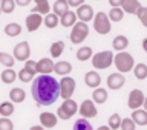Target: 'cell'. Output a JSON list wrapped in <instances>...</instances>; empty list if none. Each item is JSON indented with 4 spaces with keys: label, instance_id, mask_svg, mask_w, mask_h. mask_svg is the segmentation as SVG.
<instances>
[{
    "label": "cell",
    "instance_id": "obj_45",
    "mask_svg": "<svg viewBox=\"0 0 147 130\" xmlns=\"http://www.w3.org/2000/svg\"><path fill=\"white\" fill-rule=\"evenodd\" d=\"M32 2V0H16V5H18V6H28Z\"/></svg>",
    "mask_w": 147,
    "mask_h": 130
},
{
    "label": "cell",
    "instance_id": "obj_48",
    "mask_svg": "<svg viewBox=\"0 0 147 130\" xmlns=\"http://www.w3.org/2000/svg\"><path fill=\"white\" fill-rule=\"evenodd\" d=\"M98 130H110V127L109 126H101V127H98Z\"/></svg>",
    "mask_w": 147,
    "mask_h": 130
},
{
    "label": "cell",
    "instance_id": "obj_11",
    "mask_svg": "<svg viewBox=\"0 0 147 130\" xmlns=\"http://www.w3.org/2000/svg\"><path fill=\"white\" fill-rule=\"evenodd\" d=\"M124 84H126V77H123V73L115 72V73H110L107 77V87L110 90H118Z\"/></svg>",
    "mask_w": 147,
    "mask_h": 130
},
{
    "label": "cell",
    "instance_id": "obj_4",
    "mask_svg": "<svg viewBox=\"0 0 147 130\" xmlns=\"http://www.w3.org/2000/svg\"><path fill=\"white\" fill-rule=\"evenodd\" d=\"M78 107H80V106H78L72 98L66 100V101H63L61 106L57 109V117L60 119H63V121H67V119H71L74 115L78 112Z\"/></svg>",
    "mask_w": 147,
    "mask_h": 130
},
{
    "label": "cell",
    "instance_id": "obj_46",
    "mask_svg": "<svg viewBox=\"0 0 147 130\" xmlns=\"http://www.w3.org/2000/svg\"><path fill=\"white\" fill-rule=\"evenodd\" d=\"M142 49H144V52L147 54V37H146L144 40H142Z\"/></svg>",
    "mask_w": 147,
    "mask_h": 130
},
{
    "label": "cell",
    "instance_id": "obj_50",
    "mask_svg": "<svg viewBox=\"0 0 147 130\" xmlns=\"http://www.w3.org/2000/svg\"><path fill=\"white\" fill-rule=\"evenodd\" d=\"M0 3H2V0H0Z\"/></svg>",
    "mask_w": 147,
    "mask_h": 130
},
{
    "label": "cell",
    "instance_id": "obj_14",
    "mask_svg": "<svg viewBox=\"0 0 147 130\" xmlns=\"http://www.w3.org/2000/svg\"><path fill=\"white\" fill-rule=\"evenodd\" d=\"M41 23H43V15L31 12L29 15L26 17V29H28V32H35L41 26Z\"/></svg>",
    "mask_w": 147,
    "mask_h": 130
},
{
    "label": "cell",
    "instance_id": "obj_32",
    "mask_svg": "<svg viewBox=\"0 0 147 130\" xmlns=\"http://www.w3.org/2000/svg\"><path fill=\"white\" fill-rule=\"evenodd\" d=\"M63 51H64V41L63 40L55 41V43H52V46H51V57L58 58L60 55L63 54Z\"/></svg>",
    "mask_w": 147,
    "mask_h": 130
},
{
    "label": "cell",
    "instance_id": "obj_16",
    "mask_svg": "<svg viewBox=\"0 0 147 130\" xmlns=\"http://www.w3.org/2000/svg\"><path fill=\"white\" fill-rule=\"evenodd\" d=\"M84 83H86V86L92 87V89H96V87H100V84H101V77L98 75V72L89 71V72H86V75H84Z\"/></svg>",
    "mask_w": 147,
    "mask_h": 130
},
{
    "label": "cell",
    "instance_id": "obj_18",
    "mask_svg": "<svg viewBox=\"0 0 147 130\" xmlns=\"http://www.w3.org/2000/svg\"><path fill=\"white\" fill-rule=\"evenodd\" d=\"M54 72L60 77H66L72 72V64L69 61H58V63H55V66H54Z\"/></svg>",
    "mask_w": 147,
    "mask_h": 130
},
{
    "label": "cell",
    "instance_id": "obj_39",
    "mask_svg": "<svg viewBox=\"0 0 147 130\" xmlns=\"http://www.w3.org/2000/svg\"><path fill=\"white\" fill-rule=\"evenodd\" d=\"M136 124L132 118H123L121 121V130H135Z\"/></svg>",
    "mask_w": 147,
    "mask_h": 130
},
{
    "label": "cell",
    "instance_id": "obj_20",
    "mask_svg": "<svg viewBox=\"0 0 147 130\" xmlns=\"http://www.w3.org/2000/svg\"><path fill=\"white\" fill-rule=\"evenodd\" d=\"M69 11H71V9H69L67 0H55V3H54V6H52V12L55 14V15L61 17L66 12H69Z\"/></svg>",
    "mask_w": 147,
    "mask_h": 130
},
{
    "label": "cell",
    "instance_id": "obj_40",
    "mask_svg": "<svg viewBox=\"0 0 147 130\" xmlns=\"http://www.w3.org/2000/svg\"><path fill=\"white\" fill-rule=\"evenodd\" d=\"M136 17L140 18L141 25L144 26V28H147V8L141 6V9H140V11L136 12Z\"/></svg>",
    "mask_w": 147,
    "mask_h": 130
},
{
    "label": "cell",
    "instance_id": "obj_8",
    "mask_svg": "<svg viewBox=\"0 0 147 130\" xmlns=\"http://www.w3.org/2000/svg\"><path fill=\"white\" fill-rule=\"evenodd\" d=\"M144 101H146L144 92L140 90V89H133L130 94H129L127 106H129V109H132V110H138L144 106Z\"/></svg>",
    "mask_w": 147,
    "mask_h": 130
},
{
    "label": "cell",
    "instance_id": "obj_6",
    "mask_svg": "<svg viewBox=\"0 0 147 130\" xmlns=\"http://www.w3.org/2000/svg\"><path fill=\"white\" fill-rule=\"evenodd\" d=\"M113 58L115 57L110 51H103V52H98L92 57V66L95 69L103 71V69H107L110 64L113 63Z\"/></svg>",
    "mask_w": 147,
    "mask_h": 130
},
{
    "label": "cell",
    "instance_id": "obj_51",
    "mask_svg": "<svg viewBox=\"0 0 147 130\" xmlns=\"http://www.w3.org/2000/svg\"><path fill=\"white\" fill-rule=\"evenodd\" d=\"M0 12H2V9H0Z\"/></svg>",
    "mask_w": 147,
    "mask_h": 130
},
{
    "label": "cell",
    "instance_id": "obj_3",
    "mask_svg": "<svg viewBox=\"0 0 147 130\" xmlns=\"http://www.w3.org/2000/svg\"><path fill=\"white\" fill-rule=\"evenodd\" d=\"M110 23L112 22H110L107 14L100 11L98 14H95V17H94V29L98 32L100 35H106L110 32V29H112V25H110Z\"/></svg>",
    "mask_w": 147,
    "mask_h": 130
},
{
    "label": "cell",
    "instance_id": "obj_37",
    "mask_svg": "<svg viewBox=\"0 0 147 130\" xmlns=\"http://www.w3.org/2000/svg\"><path fill=\"white\" fill-rule=\"evenodd\" d=\"M121 117H119V113H113L110 115L109 118V127L110 130H117V129H121Z\"/></svg>",
    "mask_w": 147,
    "mask_h": 130
},
{
    "label": "cell",
    "instance_id": "obj_27",
    "mask_svg": "<svg viewBox=\"0 0 147 130\" xmlns=\"http://www.w3.org/2000/svg\"><path fill=\"white\" fill-rule=\"evenodd\" d=\"M94 54H92V48L89 46H83L77 51V60L78 61H87V60H92Z\"/></svg>",
    "mask_w": 147,
    "mask_h": 130
},
{
    "label": "cell",
    "instance_id": "obj_31",
    "mask_svg": "<svg viewBox=\"0 0 147 130\" xmlns=\"http://www.w3.org/2000/svg\"><path fill=\"white\" fill-rule=\"evenodd\" d=\"M2 81L5 83V84H11V83H14L17 80V72L14 71V69H5V71L2 72Z\"/></svg>",
    "mask_w": 147,
    "mask_h": 130
},
{
    "label": "cell",
    "instance_id": "obj_23",
    "mask_svg": "<svg viewBox=\"0 0 147 130\" xmlns=\"http://www.w3.org/2000/svg\"><path fill=\"white\" fill-rule=\"evenodd\" d=\"M92 101L95 104H103L107 101V90L106 89H101V87H96L92 92Z\"/></svg>",
    "mask_w": 147,
    "mask_h": 130
},
{
    "label": "cell",
    "instance_id": "obj_1",
    "mask_svg": "<svg viewBox=\"0 0 147 130\" xmlns=\"http://www.w3.org/2000/svg\"><path fill=\"white\" fill-rule=\"evenodd\" d=\"M31 94L37 106H51L60 96V83L51 75H38L32 81Z\"/></svg>",
    "mask_w": 147,
    "mask_h": 130
},
{
    "label": "cell",
    "instance_id": "obj_34",
    "mask_svg": "<svg viewBox=\"0 0 147 130\" xmlns=\"http://www.w3.org/2000/svg\"><path fill=\"white\" fill-rule=\"evenodd\" d=\"M124 14H126V12L123 11V8H112L107 15L110 18V22H121L123 17H124Z\"/></svg>",
    "mask_w": 147,
    "mask_h": 130
},
{
    "label": "cell",
    "instance_id": "obj_17",
    "mask_svg": "<svg viewBox=\"0 0 147 130\" xmlns=\"http://www.w3.org/2000/svg\"><path fill=\"white\" fill-rule=\"evenodd\" d=\"M123 11L126 14H135L141 9V3L138 0H123V5H121Z\"/></svg>",
    "mask_w": 147,
    "mask_h": 130
},
{
    "label": "cell",
    "instance_id": "obj_10",
    "mask_svg": "<svg viewBox=\"0 0 147 130\" xmlns=\"http://www.w3.org/2000/svg\"><path fill=\"white\" fill-rule=\"evenodd\" d=\"M78 113L81 115V118L90 119L96 117V106L92 100H84L78 107Z\"/></svg>",
    "mask_w": 147,
    "mask_h": 130
},
{
    "label": "cell",
    "instance_id": "obj_33",
    "mask_svg": "<svg viewBox=\"0 0 147 130\" xmlns=\"http://www.w3.org/2000/svg\"><path fill=\"white\" fill-rule=\"evenodd\" d=\"M133 72H135V77L138 78V80H146V78H147V66H146L144 63L135 64Z\"/></svg>",
    "mask_w": 147,
    "mask_h": 130
},
{
    "label": "cell",
    "instance_id": "obj_44",
    "mask_svg": "<svg viewBox=\"0 0 147 130\" xmlns=\"http://www.w3.org/2000/svg\"><path fill=\"white\" fill-rule=\"evenodd\" d=\"M109 3H110V6H112V8H121L123 0H109Z\"/></svg>",
    "mask_w": 147,
    "mask_h": 130
},
{
    "label": "cell",
    "instance_id": "obj_38",
    "mask_svg": "<svg viewBox=\"0 0 147 130\" xmlns=\"http://www.w3.org/2000/svg\"><path fill=\"white\" fill-rule=\"evenodd\" d=\"M17 77H18V80H20L22 83H29V81H34V78H35L34 73H31L29 71H26L25 67H23L22 71L17 73Z\"/></svg>",
    "mask_w": 147,
    "mask_h": 130
},
{
    "label": "cell",
    "instance_id": "obj_24",
    "mask_svg": "<svg viewBox=\"0 0 147 130\" xmlns=\"http://www.w3.org/2000/svg\"><path fill=\"white\" fill-rule=\"evenodd\" d=\"M25 98H26V94L23 89H20V87H14V89H11V92H9V100H11V103H23Z\"/></svg>",
    "mask_w": 147,
    "mask_h": 130
},
{
    "label": "cell",
    "instance_id": "obj_5",
    "mask_svg": "<svg viewBox=\"0 0 147 130\" xmlns=\"http://www.w3.org/2000/svg\"><path fill=\"white\" fill-rule=\"evenodd\" d=\"M87 35H89V26H87V23L77 22L75 25H74V28H72L69 38H71V41L74 44H80L81 41L86 40Z\"/></svg>",
    "mask_w": 147,
    "mask_h": 130
},
{
    "label": "cell",
    "instance_id": "obj_9",
    "mask_svg": "<svg viewBox=\"0 0 147 130\" xmlns=\"http://www.w3.org/2000/svg\"><path fill=\"white\" fill-rule=\"evenodd\" d=\"M14 58H16V61H28L29 60V55H31V46L28 41H22V43H18L16 48H14Z\"/></svg>",
    "mask_w": 147,
    "mask_h": 130
},
{
    "label": "cell",
    "instance_id": "obj_13",
    "mask_svg": "<svg viewBox=\"0 0 147 130\" xmlns=\"http://www.w3.org/2000/svg\"><path fill=\"white\" fill-rule=\"evenodd\" d=\"M55 63L51 58H41L40 61H37V73L38 75H51L54 72Z\"/></svg>",
    "mask_w": 147,
    "mask_h": 130
},
{
    "label": "cell",
    "instance_id": "obj_29",
    "mask_svg": "<svg viewBox=\"0 0 147 130\" xmlns=\"http://www.w3.org/2000/svg\"><path fill=\"white\" fill-rule=\"evenodd\" d=\"M0 64H3L6 69H12L16 64V58L8 52H0Z\"/></svg>",
    "mask_w": 147,
    "mask_h": 130
},
{
    "label": "cell",
    "instance_id": "obj_36",
    "mask_svg": "<svg viewBox=\"0 0 147 130\" xmlns=\"http://www.w3.org/2000/svg\"><path fill=\"white\" fill-rule=\"evenodd\" d=\"M16 6H17L16 0H2V3H0V9H2V12H5V14L14 12Z\"/></svg>",
    "mask_w": 147,
    "mask_h": 130
},
{
    "label": "cell",
    "instance_id": "obj_15",
    "mask_svg": "<svg viewBox=\"0 0 147 130\" xmlns=\"http://www.w3.org/2000/svg\"><path fill=\"white\" fill-rule=\"evenodd\" d=\"M57 121H58V117H57L55 113H51V112L40 113V124H41V126H43L46 130L55 127V126H57Z\"/></svg>",
    "mask_w": 147,
    "mask_h": 130
},
{
    "label": "cell",
    "instance_id": "obj_42",
    "mask_svg": "<svg viewBox=\"0 0 147 130\" xmlns=\"http://www.w3.org/2000/svg\"><path fill=\"white\" fill-rule=\"evenodd\" d=\"M25 69H26V71H29L31 73H34V75H37V61L28 60V61L25 63Z\"/></svg>",
    "mask_w": 147,
    "mask_h": 130
},
{
    "label": "cell",
    "instance_id": "obj_12",
    "mask_svg": "<svg viewBox=\"0 0 147 130\" xmlns=\"http://www.w3.org/2000/svg\"><path fill=\"white\" fill-rule=\"evenodd\" d=\"M75 14H77L78 20H80V22H84V23L90 22V20H94V17H95L92 6H90V5H86V3H84V5H81L80 8H77Z\"/></svg>",
    "mask_w": 147,
    "mask_h": 130
},
{
    "label": "cell",
    "instance_id": "obj_49",
    "mask_svg": "<svg viewBox=\"0 0 147 130\" xmlns=\"http://www.w3.org/2000/svg\"><path fill=\"white\" fill-rule=\"evenodd\" d=\"M142 107H144V110H147V96H146V101H144V106H142Z\"/></svg>",
    "mask_w": 147,
    "mask_h": 130
},
{
    "label": "cell",
    "instance_id": "obj_28",
    "mask_svg": "<svg viewBox=\"0 0 147 130\" xmlns=\"http://www.w3.org/2000/svg\"><path fill=\"white\" fill-rule=\"evenodd\" d=\"M5 34L8 37H18L22 34V26L18 23H8L5 26Z\"/></svg>",
    "mask_w": 147,
    "mask_h": 130
},
{
    "label": "cell",
    "instance_id": "obj_35",
    "mask_svg": "<svg viewBox=\"0 0 147 130\" xmlns=\"http://www.w3.org/2000/svg\"><path fill=\"white\" fill-rule=\"evenodd\" d=\"M74 130H94V127H92V124L89 123V119L80 118L75 121V124H74Z\"/></svg>",
    "mask_w": 147,
    "mask_h": 130
},
{
    "label": "cell",
    "instance_id": "obj_19",
    "mask_svg": "<svg viewBox=\"0 0 147 130\" xmlns=\"http://www.w3.org/2000/svg\"><path fill=\"white\" fill-rule=\"evenodd\" d=\"M129 46V38L126 35H117L112 41V48L113 51H118V52H124Z\"/></svg>",
    "mask_w": 147,
    "mask_h": 130
},
{
    "label": "cell",
    "instance_id": "obj_26",
    "mask_svg": "<svg viewBox=\"0 0 147 130\" xmlns=\"http://www.w3.org/2000/svg\"><path fill=\"white\" fill-rule=\"evenodd\" d=\"M14 103H11V101H3L2 104H0V117L2 118H9L12 117L14 113Z\"/></svg>",
    "mask_w": 147,
    "mask_h": 130
},
{
    "label": "cell",
    "instance_id": "obj_41",
    "mask_svg": "<svg viewBox=\"0 0 147 130\" xmlns=\"http://www.w3.org/2000/svg\"><path fill=\"white\" fill-rule=\"evenodd\" d=\"M0 130H14V124L9 118H0Z\"/></svg>",
    "mask_w": 147,
    "mask_h": 130
},
{
    "label": "cell",
    "instance_id": "obj_7",
    "mask_svg": "<svg viewBox=\"0 0 147 130\" xmlns=\"http://www.w3.org/2000/svg\"><path fill=\"white\" fill-rule=\"evenodd\" d=\"M75 80L72 77H63L61 81H60V96L66 101V100H71V96L74 95L75 92Z\"/></svg>",
    "mask_w": 147,
    "mask_h": 130
},
{
    "label": "cell",
    "instance_id": "obj_25",
    "mask_svg": "<svg viewBox=\"0 0 147 130\" xmlns=\"http://www.w3.org/2000/svg\"><path fill=\"white\" fill-rule=\"evenodd\" d=\"M77 14L74 12V11H69V12H66L64 15H61L60 17V22H61V26H64V28H71V26H74L77 23Z\"/></svg>",
    "mask_w": 147,
    "mask_h": 130
},
{
    "label": "cell",
    "instance_id": "obj_21",
    "mask_svg": "<svg viewBox=\"0 0 147 130\" xmlns=\"http://www.w3.org/2000/svg\"><path fill=\"white\" fill-rule=\"evenodd\" d=\"M130 118L135 121L136 126H147V110H144V109L133 110Z\"/></svg>",
    "mask_w": 147,
    "mask_h": 130
},
{
    "label": "cell",
    "instance_id": "obj_43",
    "mask_svg": "<svg viewBox=\"0 0 147 130\" xmlns=\"http://www.w3.org/2000/svg\"><path fill=\"white\" fill-rule=\"evenodd\" d=\"M67 3L72 8H80L81 5H84V0H67Z\"/></svg>",
    "mask_w": 147,
    "mask_h": 130
},
{
    "label": "cell",
    "instance_id": "obj_2",
    "mask_svg": "<svg viewBox=\"0 0 147 130\" xmlns=\"http://www.w3.org/2000/svg\"><path fill=\"white\" fill-rule=\"evenodd\" d=\"M113 64L117 66L119 73H127L135 69V60L127 52H118L113 58Z\"/></svg>",
    "mask_w": 147,
    "mask_h": 130
},
{
    "label": "cell",
    "instance_id": "obj_30",
    "mask_svg": "<svg viewBox=\"0 0 147 130\" xmlns=\"http://www.w3.org/2000/svg\"><path fill=\"white\" fill-rule=\"evenodd\" d=\"M43 23H45L46 28H49V29H54V28H57V25L60 23V17L55 15L54 12H49L48 15H45Z\"/></svg>",
    "mask_w": 147,
    "mask_h": 130
},
{
    "label": "cell",
    "instance_id": "obj_22",
    "mask_svg": "<svg viewBox=\"0 0 147 130\" xmlns=\"http://www.w3.org/2000/svg\"><path fill=\"white\" fill-rule=\"evenodd\" d=\"M35 6L32 8V14H40V15H48L49 14V2L48 0H34Z\"/></svg>",
    "mask_w": 147,
    "mask_h": 130
},
{
    "label": "cell",
    "instance_id": "obj_47",
    "mask_svg": "<svg viewBox=\"0 0 147 130\" xmlns=\"http://www.w3.org/2000/svg\"><path fill=\"white\" fill-rule=\"evenodd\" d=\"M29 130H46V129H45L43 126H32Z\"/></svg>",
    "mask_w": 147,
    "mask_h": 130
}]
</instances>
